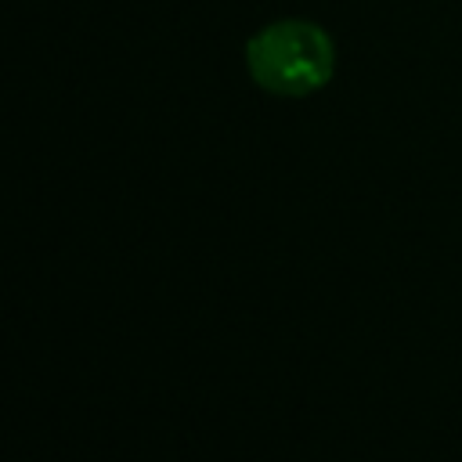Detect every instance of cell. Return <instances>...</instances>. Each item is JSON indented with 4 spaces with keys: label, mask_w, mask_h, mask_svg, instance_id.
Here are the masks:
<instances>
[{
    "label": "cell",
    "mask_w": 462,
    "mask_h": 462,
    "mask_svg": "<svg viewBox=\"0 0 462 462\" xmlns=\"http://www.w3.org/2000/svg\"><path fill=\"white\" fill-rule=\"evenodd\" d=\"M245 69L253 83L274 97H307L332 79L336 47L321 25L282 18L249 36Z\"/></svg>",
    "instance_id": "cell-1"
}]
</instances>
